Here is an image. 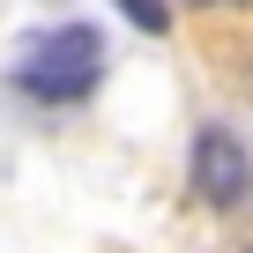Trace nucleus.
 Segmentation results:
<instances>
[{"label": "nucleus", "mask_w": 253, "mask_h": 253, "mask_svg": "<svg viewBox=\"0 0 253 253\" xmlns=\"http://www.w3.org/2000/svg\"><path fill=\"white\" fill-rule=\"evenodd\" d=\"M97 75H104V38H97L89 23H60V30H45V38L23 52L15 89H23L30 104H75V97L97 89Z\"/></svg>", "instance_id": "obj_1"}, {"label": "nucleus", "mask_w": 253, "mask_h": 253, "mask_svg": "<svg viewBox=\"0 0 253 253\" xmlns=\"http://www.w3.org/2000/svg\"><path fill=\"white\" fill-rule=\"evenodd\" d=\"M119 15L134 23V30H149V38H164V30H171V8H164V0H119Z\"/></svg>", "instance_id": "obj_3"}, {"label": "nucleus", "mask_w": 253, "mask_h": 253, "mask_svg": "<svg viewBox=\"0 0 253 253\" xmlns=\"http://www.w3.org/2000/svg\"><path fill=\"white\" fill-rule=\"evenodd\" d=\"M194 194H201V209H246L253 157H246V142L231 126H201L194 134Z\"/></svg>", "instance_id": "obj_2"}, {"label": "nucleus", "mask_w": 253, "mask_h": 253, "mask_svg": "<svg viewBox=\"0 0 253 253\" xmlns=\"http://www.w3.org/2000/svg\"><path fill=\"white\" fill-rule=\"evenodd\" d=\"M201 8H216V0H201Z\"/></svg>", "instance_id": "obj_4"}]
</instances>
